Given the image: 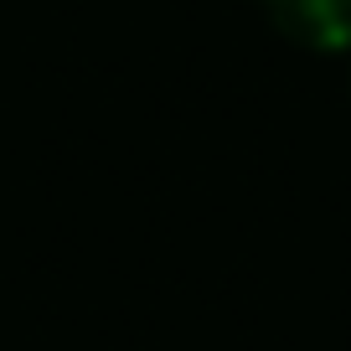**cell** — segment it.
<instances>
[{
  "instance_id": "1",
  "label": "cell",
  "mask_w": 351,
  "mask_h": 351,
  "mask_svg": "<svg viewBox=\"0 0 351 351\" xmlns=\"http://www.w3.org/2000/svg\"><path fill=\"white\" fill-rule=\"evenodd\" d=\"M263 16L305 52H351V0H258Z\"/></svg>"
}]
</instances>
